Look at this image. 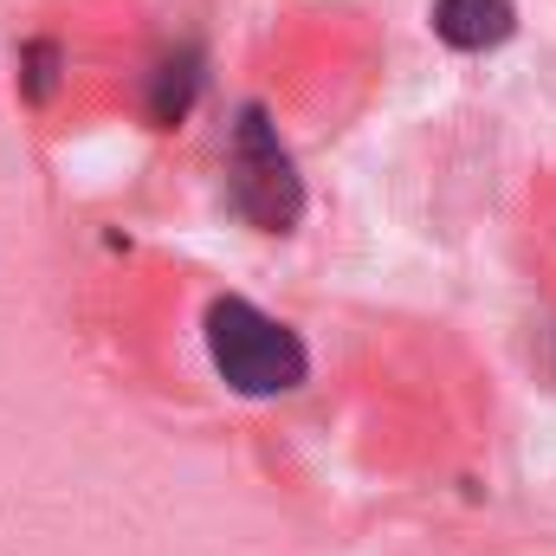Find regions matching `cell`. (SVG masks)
<instances>
[{
  "mask_svg": "<svg viewBox=\"0 0 556 556\" xmlns=\"http://www.w3.org/2000/svg\"><path fill=\"white\" fill-rule=\"evenodd\" d=\"M201 337H207V363H214V376H220L233 395H247V402L291 395V389L311 376V350H304V337L285 330L278 317H266V311L247 304V298H214Z\"/></svg>",
  "mask_w": 556,
  "mask_h": 556,
  "instance_id": "obj_1",
  "label": "cell"
},
{
  "mask_svg": "<svg viewBox=\"0 0 556 556\" xmlns=\"http://www.w3.org/2000/svg\"><path fill=\"white\" fill-rule=\"evenodd\" d=\"M227 168H233V175H227V194H233V207H240L260 233H291V227H298V214H304V181H298L291 149L278 142L273 117H266L260 104L240 111V124H233V162H227Z\"/></svg>",
  "mask_w": 556,
  "mask_h": 556,
  "instance_id": "obj_2",
  "label": "cell"
},
{
  "mask_svg": "<svg viewBox=\"0 0 556 556\" xmlns=\"http://www.w3.org/2000/svg\"><path fill=\"white\" fill-rule=\"evenodd\" d=\"M433 33L453 52H492L518 33V0H433Z\"/></svg>",
  "mask_w": 556,
  "mask_h": 556,
  "instance_id": "obj_3",
  "label": "cell"
}]
</instances>
